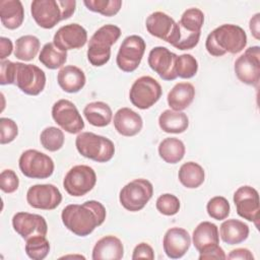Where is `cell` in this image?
Segmentation results:
<instances>
[{"mask_svg": "<svg viewBox=\"0 0 260 260\" xmlns=\"http://www.w3.org/2000/svg\"><path fill=\"white\" fill-rule=\"evenodd\" d=\"M106 215V208L101 202L88 200L82 204H69L64 207L61 219L65 228L74 235L86 237L104 223Z\"/></svg>", "mask_w": 260, "mask_h": 260, "instance_id": "obj_1", "label": "cell"}, {"mask_svg": "<svg viewBox=\"0 0 260 260\" xmlns=\"http://www.w3.org/2000/svg\"><path fill=\"white\" fill-rule=\"evenodd\" d=\"M247 45V35L245 30L237 25L224 23L214 28L206 38L205 48L214 57L223 56L226 53L238 54Z\"/></svg>", "mask_w": 260, "mask_h": 260, "instance_id": "obj_2", "label": "cell"}, {"mask_svg": "<svg viewBox=\"0 0 260 260\" xmlns=\"http://www.w3.org/2000/svg\"><path fill=\"white\" fill-rule=\"evenodd\" d=\"M75 8V0H34L30 13L39 26L50 29L61 20L71 17Z\"/></svg>", "mask_w": 260, "mask_h": 260, "instance_id": "obj_3", "label": "cell"}, {"mask_svg": "<svg viewBox=\"0 0 260 260\" xmlns=\"http://www.w3.org/2000/svg\"><path fill=\"white\" fill-rule=\"evenodd\" d=\"M121 29L115 24H105L91 36L88 42L87 59L94 67H101L111 58V47L119 40Z\"/></svg>", "mask_w": 260, "mask_h": 260, "instance_id": "obj_4", "label": "cell"}, {"mask_svg": "<svg viewBox=\"0 0 260 260\" xmlns=\"http://www.w3.org/2000/svg\"><path fill=\"white\" fill-rule=\"evenodd\" d=\"M75 146L82 156L96 162H107L115 154L113 141L92 132L79 133L75 139Z\"/></svg>", "mask_w": 260, "mask_h": 260, "instance_id": "obj_5", "label": "cell"}, {"mask_svg": "<svg viewBox=\"0 0 260 260\" xmlns=\"http://www.w3.org/2000/svg\"><path fill=\"white\" fill-rule=\"evenodd\" d=\"M180 29V40L175 46L178 50H191L199 43L201 28L204 23V13L196 7L185 10L177 22Z\"/></svg>", "mask_w": 260, "mask_h": 260, "instance_id": "obj_6", "label": "cell"}, {"mask_svg": "<svg viewBox=\"0 0 260 260\" xmlns=\"http://www.w3.org/2000/svg\"><path fill=\"white\" fill-rule=\"evenodd\" d=\"M153 195V186L146 179H135L126 184L120 191L119 201L128 211H139L144 208Z\"/></svg>", "mask_w": 260, "mask_h": 260, "instance_id": "obj_7", "label": "cell"}, {"mask_svg": "<svg viewBox=\"0 0 260 260\" xmlns=\"http://www.w3.org/2000/svg\"><path fill=\"white\" fill-rule=\"evenodd\" d=\"M13 84L25 94L38 95L45 88L46 74L37 65L14 62Z\"/></svg>", "mask_w": 260, "mask_h": 260, "instance_id": "obj_8", "label": "cell"}, {"mask_svg": "<svg viewBox=\"0 0 260 260\" xmlns=\"http://www.w3.org/2000/svg\"><path fill=\"white\" fill-rule=\"evenodd\" d=\"M18 166L22 175L30 179H47L54 173L53 159L37 149H27L19 157Z\"/></svg>", "mask_w": 260, "mask_h": 260, "instance_id": "obj_9", "label": "cell"}, {"mask_svg": "<svg viewBox=\"0 0 260 260\" xmlns=\"http://www.w3.org/2000/svg\"><path fill=\"white\" fill-rule=\"evenodd\" d=\"M161 86L156 79L145 75L137 78L131 85L129 100L140 110L151 108L161 96Z\"/></svg>", "mask_w": 260, "mask_h": 260, "instance_id": "obj_10", "label": "cell"}, {"mask_svg": "<svg viewBox=\"0 0 260 260\" xmlns=\"http://www.w3.org/2000/svg\"><path fill=\"white\" fill-rule=\"evenodd\" d=\"M96 183V174L92 168L86 165H77L71 168L64 177L63 188L73 197H81L87 194Z\"/></svg>", "mask_w": 260, "mask_h": 260, "instance_id": "obj_11", "label": "cell"}, {"mask_svg": "<svg viewBox=\"0 0 260 260\" xmlns=\"http://www.w3.org/2000/svg\"><path fill=\"white\" fill-rule=\"evenodd\" d=\"M145 48V41L140 36L131 35L126 37L123 40L116 57V63L119 69L124 72L135 71L140 65Z\"/></svg>", "mask_w": 260, "mask_h": 260, "instance_id": "obj_12", "label": "cell"}, {"mask_svg": "<svg viewBox=\"0 0 260 260\" xmlns=\"http://www.w3.org/2000/svg\"><path fill=\"white\" fill-rule=\"evenodd\" d=\"M235 73L238 79L248 85L258 86L260 81V48H248L235 61Z\"/></svg>", "mask_w": 260, "mask_h": 260, "instance_id": "obj_13", "label": "cell"}, {"mask_svg": "<svg viewBox=\"0 0 260 260\" xmlns=\"http://www.w3.org/2000/svg\"><path fill=\"white\" fill-rule=\"evenodd\" d=\"M145 26L151 36L171 44L173 47H175L180 40L178 23L165 12H152L146 18Z\"/></svg>", "mask_w": 260, "mask_h": 260, "instance_id": "obj_14", "label": "cell"}, {"mask_svg": "<svg viewBox=\"0 0 260 260\" xmlns=\"http://www.w3.org/2000/svg\"><path fill=\"white\" fill-rule=\"evenodd\" d=\"M52 118L63 130L70 134L81 132L84 122L76 106L65 99L54 103L52 107Z\"/></svg>", "mask_w": 260, "mask_h": 260, "instance_id": "obj_15", "label": "cell"}, {"mask_svg": "<svg viewBox=\"0 0 260 260\" xmlns=\"http://www.w3.org/2000/svg\"><path fill=\"white\" fill-rule=\"evenodd\" d=\"M26 201L32 208L53 210L60 205L62 194L53 184H37L28 188Z\"/></svg>", "mask_w": 260, "mask_h": 260, "instance_id": "obj_16", "label": "cell"}, {"mask_svg": "<svg viewBox=\"0 0 260 260\" xmlns=\"http://www.w3.org/2000/svg\"><path fill=\"white\" fill-rule=\"evenodd\" d=\"M234 203L237 213L244 219L254 222L258 226L259 219V194L251 186L239 187L234 193Z\"/></svg>", "mask_w": 260, "mask_h": 260, "instance_id": "obj_17", "label": "cell"}, {"mask_svg": "<svg viewBox=\"0 0 260 260\" xmlns=\"http://www.w3.org/2000/svg\"><path fill=\"white\" fill-rule=\"evenodd\" d=\"M177 55L168 48L157 46L150 50L147 58L149 67L166 81L175 80L178 76L176 73Z\"/></svg>", "mask_w": 260, "mask_h": 260, "instance_id": "obj_18", "label": "cell"}, {"mask_svg": "<svg viewBox=\"0 0 260 260\" xmlns=\"http://www.w3.org/2000/svg\"><path fill=\"white\" fill-rule=\"evenodd\" d=\"M13 230L25 241L37 236H46L48 224L46 219L36 213L17 212L12 217Z\"/></svg>", "mask_w": 260, "mask_h": 260, "instance_id": "obj_19", "label": "cell"}, {"mask_svg": "<svg viewBox=\"0 0 260 260\" xmlns=\"http://www.w3.org/2000/svg\"><path fill=\"white\" fill-rule=\"evenodd\" d=\"M87 41L86 29L78 23H69L61 26L54 35L53 43L61 51L82 48Z\"/></svg>", "mask_w": 260, "mask_h": 260, "instance_id": "obj_20", "label": "cell"}, {"mask_svg": "<svg viewBox=\"0 0 260 260\" xmlns=\"http://www.w3.org/2000/svg\"><path fill=\"white\" fill-rule=\"evenodd\" d=\"M191 246L189 233L182 228L169 229L162 239V247L166 255L171 259L182 258Z\"/></svg>", "mask_w": 260, "mask_h": 260, "instance_id": "obj_21", "label": "cell"}, {"mask_svg": "<svg viewBox=\"0 0 260 260\" xmlns=\"http://www.w3.org/2000/svg\"><path fill=\"white\" fill-rule=\"evenodd\" d=\"M192 242L199 254H204L219 246V234L216 224L210 221L200 222L194 230Z\"/></svg>", "mask_w": 260, "mask_h": 260, "instance_id": "obj_22", "label": "cell"}, {"mask_svg": "<svg viewBox=\"0 0 260 260\" xmlns=\"http://www.w3.org/2000/svg\"><path fill=\"white\" fill-rule=\"evenodd\" d=\"M113 123L117 132L126 137L135 136L143 127L141 116L130 108L119 109L114 115Z\"/></svg>", "mask_w": 260, "mask_h": 260, "instance_id": "obj_23", "label": "cell"}, {"mask_svg": "<svg viewBox=\"0 0 260 260\" xmlns=\"http://www.w3.org/2000/svg\"><path fill=\"white\" fill-rule=\"evenodd\" d=\"M124 256V246L121 240L109 235L101 238L92 249L93 260H120Z\"/></svg>", "mask_w": 260, "mask_h": 260, "instance_id": "obj_24", "label": "cell"}, {"mask_svg": "<svg viewBox=\"0 0 260 260\" xmlns=\"http://www.w3.org/2000/svg\"><path fill=\"white\" fill-rule=\"evenodd\" d=\"M57 81L62 90L68 93H75L84 87L86 77L79 67L67 65L59 70L57 74Z\"/></svg>", "mask_w": 260, "mask_h": 260, "instance_id": "obj_25", "label": "cell"}, {"mask_svg": "<svg viewBox=\"0 0 260 260\" xmlns=\"http://www.w3.org/2000/svg\"><path fill=\"white\" fill-rule=\"evenodd\" d=\"M0 19L4 27L8 29L18 28L24 19V9L19 0L0 1Z\"/></svg>", "mask_w": 260, "mask_h": 260, "instance_id": "obj_26", "label": "cell"}, {"mask_svg": "<svg viewBox=\"0 0 260 260\" xmlns=\"http://www.w3.org/2000/svg\"><path fill=\"white\" fill-rule=\"evenodd\" d=\"M195 98V88L190 82H178L169 91L167 100L168 105L174 111L187 109Z\"/></svg>", "mask_w": 260, "mask_h": 260, "instance_id": "obj_27", "label": "cell"}, {"mask_svg": "<svg viewBox=\"0 0 260 260\" xmlns=\"http://www.w3.org/2000/svg\"><path fill=\"white\" fill-rule=\"evenodd\" d=\"M250 229L247 223L239 219H226L219 228L221 240L229 245H237L246 241L249 237Z\"/></svg>", "mask_w": 260, "mask_h": 260, "instance_id": "obj_28", "label": "cell"}, {"mask_svg": "<svg viewBox=\"0 0 260 260\" xmlns=\"http://www.w3.org/2000/svg\"><path fill=\"white\" fill-rule=\"evenodd\" d=\"M158 126L166 133L180 134L189 126V119L184 112L165 110L158 117Z\"/></svg>", "mask_w": 260, "mask_h": 260, "instance_id": "obj_29", "label": "cell"}, {"mask_svg": "<svg viewBox=\"0 0 260 260\" xmlns=\"http://www.w3.org/2000/svg\"><path fill=\"white\" fill-rule=\"evenodd\" d=\"M83 115L87 122L95 127L108 126L113 118L111 107L104 102H91L83 109Z\"/></svg>", "mask_w": 260, "mask_h": 260, "instance_id": "obj_30", "label": "cell"}, {"mask_svg": "<svg viewBox=\"0 0 260 260\" xmlns=\"http://www.w3.org/2000/svg\"><path fill=\"white\" fill-rule=\"evenodd\" d=\"M178 178L181 184L188 189L200 187L205 180L203 168L195 161H187L180 167Z\"/></svg>", "mask_w": 260, "mask_h": 260, "instance_id": "obj_31", "label": "cell"}, {"mask_svg": "<svg viewBox=\"0 0 260 260\" xmlns=\"http://www.w3.org/2000/svg\"><path fill=\"white\" fill-rule=\"evenodd\" d=\"M186 152L185 144L176 137H167L158 144V154L168 164H177L183 159Z\"/></svg>", "mask_w": 260, "mask_h": 260, "instance_id": "obj_32", "label": "cell"}, {"mask_svg": "<svg viewBox=\"0 0 260 260\" xmlns=\"http://www.w3.org/2000/svg\"><path fill=\"white\" fill-rule=\"evenodd\" d=\"M41 47L40 40L32 35H25L19 37L15 42L14 56L21 61L32 60Z\"/></svg>", "mask_w": 260, "mask_h": 260, "instance_id": "obj_33", "label": "cell"}, {"mask_svg": "<svg viewBox=\"0 0 260 260\" xmlns=\"http://www.w3.org/2000/svg\"><path fill=\"white\" fill-rule=\"evenodd\" d=\"M40 62L49 69L62 67L67 60V52L59 50L54 43H47L43 46L40 56Z\"/></svg>", "mask_w": 260, "mask_h": 260, "instance_id": "obj_34", "label": "cell"}, {"mask_svg": "<svg viewBox=\"0 0 260 260\" xmlns=\"http://www.w3.org/2000/svg\"><path fill=\"white\" fill-rule=\"evenodd\" d=\"M40 141L42 146L49 151H57L64 145L65 137L61 129L50 126L45 128L40 135Z\"/></svg>", "mask_w": 260, "mask_h": 260, "instance_id": "obj_35", "label": "cell"}, {"mask_svg": "<svg viewBox=\"0 0 260 260\" xmlns=\"http://www.w3.org/2000/svg\"><path fill=\"white\" fill-rule=\"evenodd\" d=\"M26 255L32 260H43L50 252V243L46 236H37L26 240L24 247Z\"/></svg>", "mask_w": 260, "mask_h": 260, "instance_id": "obj_36", "label": "cell"}, {"mask_svg": "<svg viewBox=\"0 0 260 260\" xmlns=\"http://www.w3.org/2000/svg\"><path fill=\"white\" fill-rule=\"evenodd\" d=\"M83 4L88 10L108 17L116 15L122 7L121 0H84Z\"/></svg>", "mask_w": 260, "mask_h": 260, "instance_id": "obj_37", "label": "cell"}, {"mask_svg": "<svg viewBox=\"0 0 260 260\" xmlns=\"http://www.w3.org/2000/svg\"><path fill=\"white\" fill-rule=\"evenodd\" d=\"M177 76L184 79L192 78L198 71V62L191 54H182L176 59Z\"/></svg>", "mask_w": 260, "mask_h": 260, "instance_id": "obj_38", "label": "cell"}, {"mask_svg": "<svg viewBox=\"0 0 260 260\" xmlns=\"http://www.w3.org/2000/svg\"><path fill=\"white\" fill-rule=\"evenodd\" d=\"M206 210L211 218L222 220L230 215L231 206L226 198L222 196H214L207 202Z\"/></svg>", "mask_w": 260, "mask_h": 260, "instance_id": "obj_39", "label": "cell"}, {"mask_svg": "<svg viewBox=\"0 0 260 260\" xmlns=\"http://www.w3.org/2000/svg\"><path fill=\"white\" fill-rule=\"evenodd\" d=\"M155 206L159 213L167 216H172L179 212L181 204L177 196L170 193H166L158 196L155 202Z\"/></svg>", "mask_w": 260, "mask_h": 260, "instance_id": "obj_40", "label": "cell"}, {"mask_svg": "<svg viewBox=\"0 0 260 260\" xmlns=\"http://www.w3.org/2000/svg\"><path fill=\"white\" fill-rule=\"evenodd\" d=\"M0 130H1V136H0L1 144H7L12 142L18 135L17 124L12 119H9V118L2 117L0 119Z\"/></svg>", "mask_w": 260, "mask_h": 260, "instance_id": "obj_41", "label": "cell"}, {"mask_svg": "<svg viewBox=\"0 0 260 260\" xmlns=\"http://www.w3.org/2000/svg\"><path fill=\"white\" fill-rule=\"evenodd\" d=\"M19 179L13 170L7 169L0 174V188L4 193H13L18 189Z\"/></svg>", "mask_w": 260, "mask_h": 260, "instance_id": "obj_42", "label": "cell"}, {"mask_svg": "<svg viewBox=\"0 0 260 260\" xmlns=\"http://www.w3.org/2000/svg\"><path fill=\"white\" fill-rule=\"evenodd\" d=\"M0 84H13V74H14V62L10 60H1L0 62Z\"/></svg>", "mask_w": 260, "mask_h": 260, "instance_id": "obj_43", "label": "cell"}, {"mask_svg": "<svg viewBox=\"0 0 260 260\" xmlns=\"http://www.w3.org/2000/svg\"><path fill=\"white\" fill-rule=\"evenodd\" d=\"M149 259V260H153L154 259V252L152 247L145 243H139L137 246H135L134 250H133V254H132V259Z\"/></svg>", "mask_w": 260, "mask_h": 260, "instance_id": "obj_44", "label": "cell"}, {"mask_svg": "<svg viewBox=\"0 0 260 260\" xmlns=\"http://www.w3.org/2000/svg\"><path fill=\"white\" fill-rule=\"evenodd\" d=\"M228 259H241V260H253L254 256L252 252L246 248H237L230 252L226 256Z\"/></svg>", "mask_w": 260, "mask_h": 260, "instance_id": "obj_45", "label": "cell"}, {"mask_svg": "<svg viewBox=\"0 0 260 260\" xmlns=\"http://www.w3.org/2000/svg\"><path fill=\"white\" fill-rule=\"evenodd\" d=\"M225 253L222 250L221 247L217 246L216 248L204 253V254H199V260H211V259H216V260H220V259H225Z\"/></svg>", "mask_w": 260, "mask_h": 260, "instance_id": "obj_46", "label": "cell"}, {"mask_svg": "<svg viewBox=\"0 0 260 260\" xmlns=\"http://www.w3.org/2000/svg\"><path fill=\"white\" fill-rule=\"evenodd\" d=\"M0 58L1 60H5L6 57H8L13 50V45L10 39L1 37L0 38Z\"/></svg>", "mask_w": 260, "mask_h": 260, "instance_id": "obj_47", "label": "cell"}, {"mask_svg": "<svg viewBox=\"0 0 260 260\" xmlns=\"http://www.w3.org/2000/svg\"><path fill=\"white\" fill-rule=\"evenodd\" d=\"M259 16H260V13H256L254 16H252V18L250 19V30L253 35V37L256 39V40H259L260 39V29H259Z\"/></svg>", "mask_w": 260, "mask_h": 260, "instance_id": "obj_48", "label": "cell"}]
</instances>
